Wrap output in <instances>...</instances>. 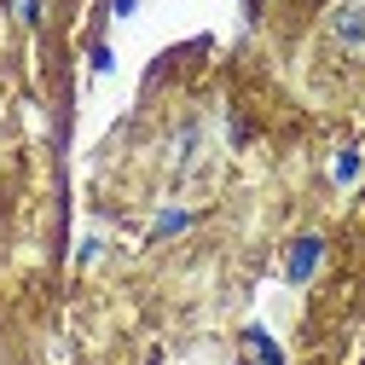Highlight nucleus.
Instances as JSON below:
<instances>
[{"label":"nucleus","mask_w":365,"mask_h":365,"mask_svg":"<svg viewBox=\"0 0 365 365\" xmlns=\"http://www.w3.org/2000/svg\"><path fill=\"white\" fill-rule=\"evenodd\" d=\"M319 261H325V238H319V232L296 238V244H290V261H284V279H290V284H307L313 272H319Z\"/></svg>","instance_id":"1"},{"label":"nucleus","mask_w":365,"mask_h":365,"mask_svg":"<svg viewBox=\"0 0 365 365\" xmlns=\"http://www.w3.org/2000/svg\"><path fill=\"white\" fill-rule=\"evenodd\" d=\"M192 220H197L192 209H168V215H157V226H151V244H163V238H180Z\"/></svg>","instance_id":"2"},{"label":"nucleus","mask_w":365,"mask_h":365,"mask_svg":"<svg viewBox=\"0 0 365 365\" xmlns=\"http://www.w3.org/2000/svg\"><path fill=\"white\" fill-rule=\"evenodd\" d=\"M244 342L255 348V359H261V365H284V354H279V342L267 336V325H250V331H244Z\"/></svg>","instance_id":"3"},{"label":"nucleus","mask_w":365,"mask_h":365,"mask_svg":"<svg viewBox=\"0 0 365 365\" xmlns=\"http://www.w3.org/2000/svg\"><path fill=\"white\" fill-rule=\"evenodd\" d=\"M359 168H365V163H359V151L348 145V151H336V163H331V180H336V186H354V180H359Z\"/></svg>","instance_id":"4"},{"label":"nucleus","mask_w":365,"mask_h":365,"mask_svg":"<svg viewBox=\"0 0 365 365\" xmlns=\"http://www.w3.org/2000/svg\"><path fill=\"white\" fill-rule=\"evenodd\" d=\"M336 35H342V41H365V12H359V6H342V12H336Z\"/></svg>","instance_id":"5"},{"label":"nucleus","mask_w":365,"mask_h":365,"mask_svg":"<svg viewBox=\"0 0 365 365\" xmlns=\"http://www.w3.org/2000/svg\"><path fill=\"white\" fill-rule=\"evenodd\" d=\"M12 6H18V18H24V24H29V29H35V24H41V0H12Z\"/></svg>","instance_id":"6"},{"label":"nucleus","mask_w":365,"mask_h":365,"mask_svg":"<svg viewBox=\"0 0 365 365\" xmlns=\"http://www.w3.org/2000/svg\"><path fill=\"white\" fill-rule=\"evenodd\" d=\"M87 64H93V70H110L116 58H110V47H105V41H93V53H87Z\"/></svg>","instance_id":"7"},{"label":"nucleus","mask_w":365,"mask_h":365,"mask_svg":"<svg viewBox=\"0 0 365 365\" xmlns=\"http://www.w3.org/2000/svg\"><path fill=\"white\" fill-rule=\"evenodd\" d=\"M133 6H140V0H110V12H116V18H133Z\"/></svg>","instance_id":"8"}]
</instances>
